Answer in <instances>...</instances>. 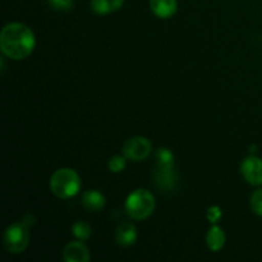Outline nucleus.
<instances>
[{
	"label": "nucleus",
	"instance_id": "obj_1",
	"mask_svg": "<svg viewBox=\"0 0 262 262\" xmlns=\"http://www.w3.org/2000/svg\"><path fill=\"white\" fill-rule=\"evenodd\" d=\"M35 45V35L31 28L23 23H8L0 32L2 53L13 60H22L27 58L33 51Z\"/></svg>",
	"mask_w": 262,
	"mask_h": 262
},
{
	"label": "nucleus",
	"instance_id": "obj_2",
	"mask_svg": "<svg viewBox=\"0 0 262 262\" xmlns=\"http://www.w3.org/2000/svg\"><path fill=\"white\" fill-rule=\"evenodd\" d=\"M81 178L73 169H58L50 178V189L59 199H71L81 189Z\"/></svg>",
	"mask_w": 262,
	"mask_h": 262
},
{
	"label": "nucleus",
	"instance_id": "obj_3",
	"mask_svg": "<svg viewBox=\"0 0 262 262\" xmlns=\"http://www.w3.org/2000/svg\"><path fill=\"white\" fill-rule=\"evenodd\" d=\"M155 197L147 189H136L125 201V211L132 219H147L155 210Z\"/></svg>",
	"mask_w": 262,
	"mask_h": 262
},
{
	"label": "nucleus",
	"instance_id": "obj_4",
	"mask_svg": "<svg viewBox=\"0 0 262 262\" xmlns=\"http://www.w3.org/2000/svg\"><path fill=\"white\" fill-rule=\"evenodd\" d=\"M3 245L9 253H13V255L22 253L30 245L28 225L25 222L10 224L3 235Z\"/></svg>",
	"mask_w": 262,
	"mask_h": 262
},
{
	"label": "nucleus",
	"instance_id": "obj_5",
	"mask_svg": "<svg viewBox=\"0 0 262 262\" xmlns=\"http://www.w3.org/2000/svg\"><path fill=\"white\" fill-rule=\"evenodd\" d=\"M152 152V145L146 137H132L123 145V155L132 161H142Z\"/></svg>",
	"mask_w": 262,
	"mask_h": 262
},
{
	"label": "nucleus",
	"instance_id": "obj_6",
	"mask_svg": "<svg viewBox=\"0 0 262 262\" xmlns=\"http://www.w3.org/2000/svg\"><path fill=\"white\" fill-rule=\"evenodd\" d=\"M241 173L246 182L252 186H262V159L257 156L245 159L241 165Z\"/></svg>",
	"mask_w": 262,
	"mask_h": 262
},
{
	"label": "nucleus",
	"instance_id": "obj_7",
	"mask_svg": "<svg viewBox=\"0 0 262 262\" xmlns=\"http://www.w3.org/2000/svg\"><path fill=\"white\" fill-rule=\"evenodd\" d=\"M63 258L66 262H89L90 251L82 241L69 242L63 251Z\"/></svg>",
	"mask_w": 262,
	"mask_h": 262
},
{
	"label": "nucleus",
	"instance_id": "obj_8",
	"mask_svg": "<svg viewBox=\"0 0 262 262\" xmlns=\"http://www.w3.org/2000/svg\"><path fill=\"white\" fill-rule=\"evenodd\" d=\"M81 204L87 211L97 212L104 209L106 200H105V196L101 192L96 191V189H91V191H86L82 194Z\"/></svg>",
	"mask_w": 262,
	"mask_h": 262
},
{
	"label": "nucleus",
	"instance_id": "obj_9",
	"mask_svg": "<svg viewBox=\"0 0 262 262\" xmlns=\"http://www.w3.org/2000/svg\"><path fill=\"white\" fill-rule=\"evenodd\" d=\"M115 239L120 247H129L137 241V229L132 223H123L118 227Z\"/></svg>",
	"mask_w": 262,
	"mask_h": 262
},
{
	"label": "nucleus",
	"instance_id": "obj_10",
	"mask_svg": "<svg viewBox=\"0 0 262 262\" xmlns=\"http://www.w3.org/2000/svg\"><path fill=\"white\" fill-rule=\"evenodd\" d=\"M156 184L163 191H171L176 188V184L178 182V176L173 168H159L156 171Z\"/></svg>",
	"mask_w": 262,
	"mask_h": 262
},
{
	"label": "nucleus",
	"instance_id": "obj_11",
	"mask_svg": "<svg viewBox=\"0 0 262 262\" xmlns=\"http://www.w3.org/2000/svg\"><path fill=\"white\" fill-rule=\"evenodd\" d=\"M150 8L159 18H170L176 14L178 3L177 0H150Z\"/></svg>",
	"mask_w": 262,
	"mask_h": 262
},
{
	"label": "nucleus",
	"instance_id": "obj_12",
	"mask_svg": "<svg viewBox=\"0 0 262 262\" xmlns=\"http://www.w3.org/2000/svg\"><path fill=\"white\" fill-rule=\"evenodd\" d=\"M225 239H227L225 238V233L217 225H214L206 234L207 247L211 251H214V252H217V251H220L224 247Z\"/></svg>",
	"mask_w": 262,
	"mask_h": 262
},
{
	"label": "nucleus",
	"instance_id": "obj_13",
	"mask_svg": "<svg viewBox=\"0 0 262 262\" xmlns=\"http://www.w3.org/2000/svg\"><path fill=\"white\" fill-rule=\"evenodd\" d=\"M124 0H91V9L97 14H109L120 9Z\"/></svg>",
	"mask_w": 262,
	"mask_h": 262
},
{
	"label": "nucleus",
	"instance_id": "obj_14",
	"mask_svg": "<svg viewBox=\"0 0 262 262\" xmlns=\"http://www.w3.org/2000/svg\"><path fill=\"white\" fill-rule=\"evenodd\" d=\"M155 158L159 168H173L174 166V155L169 148H159L155 154Z\"/></svg>",
	"mask_w": 262,
	"mask_h": 262
},
{
	"label": "nucleus",
	"instance_id": "obj_15",
	"mask_svg": "<svg viewBox=\"0 0 262 262\" xmlns=\"http://www.w3.org/2000/svg\"><path fill=\"white\" fill-rule=\"evenodd\" d=\"M72 233H73V235L77 238V239L86 241L91 237L92 229L91 227H90L89 223L78 220V222H76L73 225H72Z\"/></svg>",
	"mask_w": 262,
	"mask_h": 262
},
{
	"label": "nucleus",
	"instance_id": "obj_16",
	"mask_svg": "<svg viewBox=\"0 0 262 262\" xmlns=\"http://www.w3.org/2000/svg\"><path fill=\"white\" fill-rule=\"evenodd\" d=\"M125 156H120V155H115L113 156L112 159L109 160V170L112 173H120L122 170H124L125 165H127V160H125Z\"/></svg>",
	"mask_w": 262,
	"mask_h": 262
},
{
	"label": "nucleus",
	"instance_id": "obj_17",
	"mask_svg": "<svg viewBox=\"0 0 262 262\" xmlns=\"http://www.w3.org/2000/svg\"><path fill=\"white\" fill-rule=\"evenodd\" d=\"M251 209L258 216H262V188L257 189L251 196Z\"/></svg>",
	"mask_w": 262,
	"mask_h": 262
},
{
	"label": "nucleus",
	"instance_id": "obj_18",
	"mask_svg": "<svg viewBox=\"0 0 262 262\" xmlns=\"http://www.w3.org/2000/svg\"><path fill=\"white\" fill-rule=\"evenodd\" d=\"M49 4L54 9L67 12V10H71L73 8L74 0H49Z\"/></svg>",
	"mask_w": 262,
	"mask_h": 262
},
{
	"label": "nucleus",
	"instance_id": "obj_19",
	"mask_svg": "<svg viewBox=\"0 0 262 262\" xmlns=\"http://www.w3.org/2000/svg\"><path fill=\"white\" fill-rule=\"evenodd\" d=\"M206 216H207V220H209L210 223L215 224V223H217L220 219H222V216H223L222 209H220L219 206H211L209 210H207Z\"/></svg>",
	"mask_w": 262,
	"mask_h": 262
}]
</instances>
